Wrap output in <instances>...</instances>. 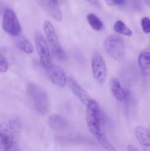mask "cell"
Segmentation results:
<instances>
[{"instance_id": "6da1fadb", "label": "cell", "mask_w": 150, "mask_h": 151, "mask_svg": "<svg viewBox=\"0 0 150 151\" xmlns=\"http://www.w3.org/2000/svg\"><path fill=\"white\" fill-rule=\"evenodd\" d=\"M86 122L91 134L104 148L108 150H116L107 139L104 131L102 112L97 102L94 99L86 106Z\"/></svg>"}, {"instance_id": "7a4b0ae2", "label": "cell", "mask_w": 150, "mask_h": 151, "mask_svg": "<svg viewBox=\"0 0 150 151\" xmlns=\"http://www.w3.org/2000/svg\"><path fill=\"white\" fill-rule=\"evenodd\" d=\"M21 125L17 119H13L7 122L0 124V150H16Z\"/></svg>"}, {"instance_id": "3957f363", "label": "cell", "mask_w": 150, "mask_h": 151, "mask_svg": "<svg viewBox=\"0 0 150 151\" xmlns=\"http://www.w3.org/2000/svg\"><path fill=\"white\" fill-rule=\"evenodd\" d=\"M27 97L34 109L41 115H46L50 109L49 100L46 91L33 83H29L26 86Z\"/></svg>"}, {"instance_id": "277c9868", "label": "cell", "mask_w": 150, "mask_h": 151, "mask_svg": "<svg viewBox=\"0 0 150 151\" xmlns=\"http://www.w3.org/2000/svg\"><path fill=\"white\" fill-rule=\"evenodd\" d=\"M106 52L113 59L118 61L123 60L126 55V46L121 36L113 34L106 38L104 41Z\"/></svg>"}, {"instance_id": "5b68a950", "label": "cell", "mask_w": 150, "mask_h": 151, "mask_svg": "<svg viewBox=\"0 0 150 151\" xmlns=\"http://www.w3.org/2000/svg\"><path fill=\"white\" fill-rule=\"evenodd\" d=\"M44 29L51 52L57 58L60 60H65L66 58V53L64 52L60 45L55 29L49 21L46 20L44 22Z\"/></svg>"}, {"instance_id": "8992f818", "label": "cell", "mask_w": 150, "mask_h": 151, "mask_svg": "<svg viewBox=\"0 0 150 151\" xmlns=\"http://www.w3.org/2000/svg\"><path fill=\"white\" fill-rule=\"evenodd\" d=\"M35 44L41 65L45 69H49L53 63L51 50L46 39L42 34L37 32L35 35Z\"/></svg>"}, {"instance_id": "52a82bcc", "label": "cell", "mask_w": 150, "mask_h": 151, "mask_svg": "<svg viewBox=\"0 0 150 151\" xmlns=\"http://www.w3.org/2000/svg\"><path fill=\"white\" fill-rule=\"evenodd\" d=\"M91 69L94 78L97 83H104L107 76V67L105 60L100 53L95 52L91 58Z\"/></svg>"}, {"instance_id": "ba28073f", "label": "cell", "mask_w": 150, "mask_h": 151, "mask_svg": "<svg viewBox=\"0 0 150 151\" xmlns=\"http://www.w3.org/2000/svg\"><path fill=\"white\" fill-rule=\"evenodd\" d=\"M2 28L7 33L13 36H17L21 33V27L14 10L5 9L3 14Z\"/></svg>"}, {"instance_id": "9c48e42d", "label": "cell", "mask_w": 150, "mask_h": 151, "mask_svg": "<svg viewBox=\"0 0 150 151\" xmlns=\"http://www.w3.org/2000/svg\"><path fill=\"white\" fill-rule=\"evenodd\" d=\"M46 70L49 79L55 86L63 88L67 84L68 78L66 75V72L60 66L52 64Z\"/></svg>"}, {"instance_id": "30bf717a", "label": "cell", "mask_w": 150, "mask_h": 151, "mask_svg": "<svg viewBox=\"0 0 150 151\" xmlns=\"http://www.w3.org/2000/svg\"><path fill=\"white\" fill-rule=\"evenodd\" d=\"M67 84L69 86V88L71 90L72 92L78 97L79 100L85 105V106L88 104L90 101L92 100L91 96L88 94V93L81 86L79 83L72 78H68Z\"/></svg>"}, {"instance_id": "8fae6325", "label": "cell", "mask_w": 150, "mask_h": 151, "mask_svg": "<svg viewBox=\"0 0 150 151\" xmlns=\"http://www.w3.org/2000/svg\"><path fill=\"white\" fill-rule=\"evenodd\" d=\"M48 123L51 129L59 134H63V133L65 134L68 132L69 129L67 121L61 115L57 114H54L49 116Z\"/></svg>"}, {"instance_id": "7c38bea8", "label": "cell", "mask_w": 150, "mask_h": 151, "mask_svg": "<svg viewBox=\"0 0 150 151\" xmlns=\"http://www.w3.org/2000/svg\"><path fill=\"white\" fill-rule=\"evenodd\" d=\"M36 1L54 20L57 22H61L63 19V15L57 6V4H56L52 0H36Z\"/></svg>"}, {"instance_id": "4fadbf2b", "label": "cell", "mask_w": 150, "mask_h": 151, "mask_svg": "<svg viewBox=\"0 0 150 151\" xmlns=\"http://www.w3.org/2000/svg\"><path fill=\"white\" fill-rule=\"evenodd\" d=\"M110 91L116 100L119 102H124L128 98V91L121 85L119 80L116 78H112L110 81Z\"/></svg>"}, {"instance_id": "5bb4252c", "label": "cell", "mask_w": 150, "mask_h": 151, "mask_svg": "<svg viewBox=\"0 0 150 151\" xmlns=\"http://www.w3.org/2000/svg\"><path fill=\"white\" fill-rule=\"evenodd\" d=\"M135 134L138 142L144 150H150V134L148 129L143 125H138L135 128Z\"/></svg>"}, {"instance_id": "9a60e30c", "label": "cell", "mask_w": 150, "mask_h": 151, "mask_svg": "<svg viewBox=\"0 0 150 151\" xmlns=\"http://www.w3.org/2000/svg\"><path fill=\"white\" fill-rule=\"evenodd\" d=\"M138 62L143 76H150V52L146 51L141 52L138 56Z\"/></svg>"}, {"instance_id": "2e32d148", "label": "cell", "mask_w": 150, "mask_h": 151, "mask_svg": "<svg viewBox=\"0 0 150 151\" xmlns=\"http://www.w3.org/2000/svg\"><path fill=\"white\" fill-rule=\"evenodd\" d=\"M16 45L21 51L26 54H31L34 51V48L32 44L24 36H20L18 38L17 41H16Z\"/></svg>"}, {"instance_id": "e0dca14e", "label": "cell", "mask_w": 150, "mask_h": 151, "mask_svg": "<svg viewBox=\"0 0 150 151\" xmlns=\"http://www.w3.org/2000/svg\"><path fill=\"white\" fill-rule=\"evenodd\" d=\"M87 20L90 26L96 31H100L104 27V24L96 14L90 13L87 15Z\"/></svg>"}, {"instance_id": "ac0fdd59", "label": "cell", "mask_w": 150, "mask_h": 151, "mask_svg": "<svg viewBox=\"0 0 150 151\" xmlns=\"http://www.w3.org/2000/svg\"><path fill=\"white\" fill-rule=\"evenodd\" d=\"M113 29H114V31L116 33L126 35V36H131L132 35V31L121 20L117 21L114 24Z\"/></svg>"}, {"instance_id": "d6986e66", "label": "cell", "mask_w": 150, "mask_h": 151, "mask_svg": "<svg viewBox=\"0 0 150 151\" xmlns=\"http://www.w3.org/2000/svg\"><path fill=\"white\" fill-rule=\"evenodd\" d=\"M141 27L143 31L148 34L150 32V19L148 17H144L141 19Z\"/></svg>"}, {"instance_id": "ffe728a7", "label": "cell", "mask_w": 150, "mask_h": 151, "mask_svg": "<svg viewBox=\"0 0 150 151\" xmlns=\"http://www.w3.org/2000/svg\"><path fill=\"white\" fill-rule=\"evenodd\" d=\"M8 69V63L4 56L0 52V72H6Z\"/></svg>"}, {"instance_id": "44dd1931", "label": "cell", "mask_w": 150, "mask_h": 151, "mask_svg": "<svg viewBox=\"0 0 150 151\" xmlns=\"http://www.w3.org/2000/svg\"><path fill=\"white\" fill-rule=\"evenodd\" d=\"M109 6H120L124 3L125 0H105Z\"/></svg>"}, {"instance_id": "7402d4cb", "label": "cell", "mask_w": 150, "mask_h": 151, "mask_svg": "<svg viewBox=\"0 0 150 151\" xmlns=\"http://www.w3.org/2000/svg\"><path fill=\"white\" fill-rule=\"evenodd\" d=\"M85 1H88V2L91 3V4H94V5H96V6H99L100 4L99 1V0H85Z\"/></svg>"}, {"instance_id": "603a6c76", "label": "cell", "mask_w": 150, "mask_h": 151, "mask_svg": "<svg viewBox=\"0 0 150 151\" xmlns=\"http://www.w3.org/2000/svg\"><path fill=\"white\" fill-rule=\"evenodd\" d=\"M127 150L129 151H133V150H138V148H137L136 147H135L132 145H129L127 146Z\"/></svg>"}, {"instance_id": "cb8c5ba5", "label": "cell", "mask_w": 150, "mask_h": 151, "mask_svg": "<svg viewBox=\"0 0 150 151\" xmlns=\"http://www.w3.org/2000/svg\"><path fill=\"white\" fill-rule=\"evenodd\" d=\"M145 3L148 7H150V0H145Z\"/></svg>"}, {"instance_id": "d4e9b609", "label": "cell", "mask_w": 150, "mask_h": 151, "mask_svg": "<svg viewBox=\"0 0 150 151\" xmlns=\"http://www.w3.org/2000/svg\"><path fill=\"white\" fill-rule=\"evenodd\" d=\"M52 1H54V2H55L56 4H58L59 3H60V1H62V0H52Z\"/></svg>"}, {"instance_id": "484cf974", "label": "cell", "mask_w": 150, "mask_h": 151, "mask_svg": "<svg viewBox=\"0 0 150 151\" xmlns=\"http://www.w3.org/2000/svg\"><path fill=\"white\" fill-rule=\"evenodd\" d=\"M147 129H148V131H149V134H150V125H149L148 127H147Z\"/></svg>"}]
</instances>
